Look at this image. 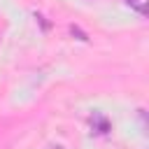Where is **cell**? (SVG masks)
<instances>
[{"instance_id": "6da1fadb", "label": "cell", "mask_w": 149, "mask_h": 149, "mask_svg": "<svg viewBox=\"0 0 149 149\" xmlns=\"http://www.w3.org/2000/svg\"><path fill=\"white\" fill-rule=\"evenodd\" d=\"M91 123H93V126H98V133H107V130H109V123H107V119H105V116H100L98 112H93V116H91Z\"/></svg>"}, {"instance_id": "3957f363", "label": "cell", "mask_w": 149, "mask_h": 149, "mask_svg": "<svg viewBox=\"0 0 149 149\" xmlns=\"http://www.w3.org/2000/svg\"><path fill=\"white\" fill-rule=\"evenodd\" d=\"M51 149H61V147H51Z\"/></svg>"}, {"instance_id": "7a4b0ae2", "label": "cell", "mask_w": 149, "mask_h": 149, "mask_svg": "<svg viewBox=\"0 0 149 149\" xmlns=\"http://www.w3.org/2000/svg\"><path fill=\"white\" fill-rule=\"evenodd\" d=\"M128 2H133V5H135L140 12H144V2H142V0H128Z\"/></svg>"}]
</instances>
